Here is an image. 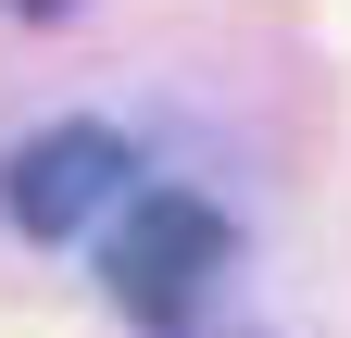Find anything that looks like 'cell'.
I'll list each match as a JSON object with an SVG mask.
<instances>
[{"instance_id":"6da1fadb","label":"cell","mask_w":351,"mask_h":338,"mask_svg":"<svg viewBox=\"0 0 351 338\" xmlns=\"http://www.w3.org/2000/svg\"><path fill=\"white\" fill-rule=\"evenodd\" d=\"M213 276H226V213L213 200H189V188H138L113 213V250H101V288H113V313L125 326H189L201 301H213Z\"/></svg>"},{"instance_id":"7a4b0ae2","label":"cell","mask_w":351,"mask_h":338,"mask_svg":"<svg viewBox=\"0 0 351 338\" xmlns=\"http://www.w3.org/2000/svg\"><path fill=\"white\" fill-rule=\"evenodd\" d=\"M125 200V138L113 125H51V138H25L0 163V213L25 238H75L88 213H113Z\"/></svg>"},{"instance_id":"3957f363","label":"cell","mask_w":351,"mask_h":338,"mask_svg":"<svg viewBox=\"0 0 351 338\" xmlns=\"http://www.w3.org/2000/svg\"><path fill=\"white\" fill-rule=\"evenodd\" d=\"M13 13H63V0H13Z\"/></svg>"}]
</instances>
